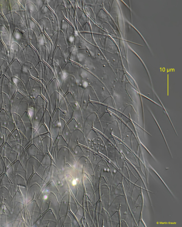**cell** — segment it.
<instances>
[{
	"instance_id": "obj_16",
	"label": "cell",
	"mask_w": 182,
	"mask_h": 227,
	"mask_svg": "<svg viewBox=\"0 0 182 227\" xmlns=\"http://www.w3.org/2000/svg\"><path fill=\"white\" fill-rule=\"evenodd\" d=\"M40 43L41 45H43L44 44V41L43 38L41 39L40 41Z\"/></svg>"
},
{
	"instance_id": "obj_4",
	"label": "cell",
	"mask_w": 182,
	"mask_h": 227,
	"mask_svg": "<svg viewBox=\"0 0 182 227\" xmlns=\"http://www.w3.org/2000/svg\"><path fill=\"white\" fill-rule=\"evenodd\" d=\"M11 72L13 77L16 78L20 79L23 68L21 64L17 60H15L11 65Z\"/></svg>"
},
{
	"instance_id": "obj_11",
	"label": "cell",
	"mask_w": 182,
	"mask_h": 227,
	"mask_svg": "<svg viewBox=\"0 0 182 227\" xmlns=\"http://www.w3.org/2000/svg\"><path fill=\"white\" fill-rule=\"evenodd\" d=\"M4 77V76H3L2 77H0V94L3 93V83Z\"/></svg>"
},
{
	"instance_id": "obj_10",
	"label": "cell",
	"mask_w": 182,
	"mask_h": 227,
	"mask_svg": "<svg viewBox=\"0 0 182 227\" xmlns=\"http://www.w3.org/2000/svg\"><path fill=\"white\" fill-rule=\"evenodd\" d=\"M7 129H8L9 131L11 133L16 129L14 122L13 119L12 118V117H9L8 122Z\"/></svg>"
},
{
	"instance_id": "obj_18",
	"label": "cell",
	"mask_w": 182,
	"mask_h": 227,
	"mask_svg": "<svg viewBox=\"0 0 182 227\" xmlns=\"http://www.w3.org/2000/svg\"><path fill=\"white\" fill-rule=\"evenodd\" d=\"M2 126L1 124V122H0V133H1V134L2 132Z\"/></svg>"
},
{
	"instance_id": "obj_5",
	"label": "cell",
	"mask_w": 182,
	"mask_h": 227,
	"mask_svg": "<svg viewBox=\"0 0 182 227\" xmlns=\"http://www.w3.org/2000/svg\"><path fill=\"white\" fill-rule=\"evenodd\" d=\"M3 97V109L7 113L10 117H12V106L11 100L8 95L6 94L2 93Z\"/></svg>"
},
{
	"instance_id": "obj_3",
	"label": "cell",
	"mask_w": 182,
	"mask_h": 227,
	"mask_svg": "<svg viewBox=\"0 0 182 227\" xmlns=\"http://www.w3.org/2000/svg\"><path fill=\"white\" fill-rule=\"evenodd\" d=\"M13 80L16 85L17 91L21 94L24 98L28 99L29 96L28 95L26 87L22 81L15 77H13Z\"/></svg>"
},
{
	"instance_id": "obj_2",
	"label": "cell",
	"mask_w": 182,
	"mask_h": 227,
	"mask_svg": "<svg viewBox=\"0 0 182 227\" xmlns=\"http://www.w3.org/2000/svg\"><path fill=\"white\" fill-rule=\"evenodd\" d=\"M24 98V96L17 91L11 100L12 113H16L18 107Z\"/></svg>"
},
{
	"instance_id": "obj_9",
	"label": "cell",
	"mask_w": 182,
	"mask_h": 227,
	"mask_svg": "<svg viewBox=\"0 0 182 227\" xmlns=\"http://www.w3.org/2000/svg\"><path fill=\"white\" fill-rule=\"evenodd\" d=\"M17 91L16 85H15L14 83L10 82L9 96L10 100H11Z\"/></svg>"
},
{
	"instance_id": "obj_17",
	"label": "cell",
	"mask_w": 182,
	"mask_h": 227,
	"mask_svg": "<svg viewBox=\"0 0 182 227\" xmlns=\"http://www.w3.org/2000/svg\"><path fill=\"white\" fill-rule=\"evenodd\" d=\"M67 28V25L66 23H63V26H62V28L63 29H66Z\"/></svg>"
},
{
	"instance_id": "obj_14",
	"label": "cell",
	"mask_w": 182,
	"mask_h": 227,
	"mask_svg": "<svg viewBox=\"0 0 182 227\" xmlns=\"http://www.w3.org/2000/svg\"><path fill=\"white\" fill-rule=\"evenodd\" d=\"M83 85L84 88H86L88 85V83L87 82L84 81L83 83Z\"/></svg>"
},
{
	"instance_id": "obj_13",
	"label": "cell",
	"mask_w": 182,
	"mask_h": 227,
	"mask_svg": "<svg viewBox=\"0 0 182 227\" xmlns=\"http://www.w3.org/2000/svg\"><path fill=\"white\" fill-rule=\"evenodd\" d=\"M68 73L64 71L63 72V76L64 78V79H65L68 76Z\"/></svg>"
},
{
	"instance_id": "obj_15",
	"label": "cell",
	"mask_w": 182,
	"mask_h": 227,
	"mask_svg": "<svg viewBox=\"0 0 182 227\" xmlns=\"http://www.w3.org/2000/svg\"><path fill=\"white\" fill-rule=\"evenodd\" d=\"M74 40V38L73 37V36H70L69 38V41L70 42H73V41Z\"/></svg>"
},
{
	"instance_id": "obj_1",
	"label": "cell",
	"mask_w": 182,
	"mask_h": 227,
	"mask_svg": "<svg viewBox=\"0 0 182 227\" xmlns=\"http://www.w3.org/2000/svg\"><path fill=\"white\" fill-rule=\"evenodd\" d=\"M12 117L14 120L16 129L25 137L26 129L21 117L18 115L16 113H12Z\"/></svg>"
},
{
	"instance_id": "obj_12",
	"label": "cell",
	"mask_w": 182,
	"mask_h": 227,
	"mask_svg": "<svg viewBox=\"0 0 182 227\" xmlns=\"http://www.w3.org/2000/svg\"><path fill=\"white\" fill-rule=\"evenodd\" d=\"M3 97L2 93L0 94V111L3 109Z\"/></svg>"
},
{
	"instance_id": "obj_7",
	"label": "cell",
	"mask_w": 182,
	"mask_h": 227,
	"mask_svg": "<svg viewBox=\"0 0 182 227\" xmlns=\"http://www.w3.org/2000/svg\"><path fill=\"white\" fill-rule=\"evenodd\" d=\"M10 117L3 109H2L0 111V122L2 127L7 128L8 122Z\"/></svg>"
},
{
	"instance_id": "obj_8",
	"label": "cell",
	"mask_w": 182,
	"mask_h": 227,
	"mask_svg": "<svg viewBox=\"0 0 182 227\" xmlns=\"http://www.w3.org/2000/svg\"><path fill=\"white\" fill-rule=\"evenodd\" d=\"M9 80L6 77L4 76L3 83L2 93L9 96Z\"/></svg>"
},
{
	"instance_id": "obj_6",
	"label": "cell",
	"mask_w": 182,
	"mask_h": 227,
	"mask_svg": "<svg viewBox=\"0 0 182 227\" xmlns=\"http://www.w3.org/2000/svg\"><path fill=\"white\" fill-rule=\"evenodd\" d=\"M28 107V99L24 98L18 107L16 113L20 117H22L26 112H27Z\"/></svg>"
}]
</instances>
